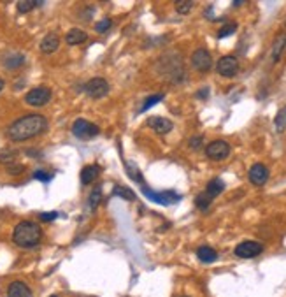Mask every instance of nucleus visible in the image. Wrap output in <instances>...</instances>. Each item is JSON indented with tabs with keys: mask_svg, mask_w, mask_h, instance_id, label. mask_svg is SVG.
<instances>
[{
	"mask_svg": "<svg viewBox=\"0 0 286 297\" xmlns=\"http://www.w3.org/2000/svg\"><path fill=\"white\" fill-rule=\"evenodd\" d=\"M114 195L121 197L125 201H133V199H135V193L127 187H114Z\"/></svg>",
	"mask_w": 286,
	"mask_h": 297,
	"instance_id": "a878e982",
	"label": "nucleus"
},
{
	"mask_svg": "<svg viewBox=\"0 0 286 297\" xmlns=\"http://www.w3.org/2000/svg\"><path fill=\"white\" fill-rule=\"evenodd\" d=\"M34 178L39 179V181H42V183H48V181H51L53 176L48 174V172H44V170H36V172H34Z\"/></svg>",
	"mask_w": 286,
	"mask_h": 297,
	"instance_id": "7c9ffc66",
	"label": "nucleus"
},
{
	"mask_svg": "<svg viewBox=\"0 0 286 297\" xmlns=\"http://www.w3.org/2000/svg\"><path fill=\"white\" fill-rule=\"evenodd\" d=\"M235 30H237V25H235V23H229V25H225L223 28L218 32V39H225V37L232 35Z\"/></svg>",
	"mask_w": 286,
	"mask_h": 297,
	"instance_id": "cd10ccee",
	"label": "nucleus"
},
{
	"mask_svg": "<svg viewBox=\"0 0 286 297\" xmlns=\"http://www.w3.org/2000/svg\"><path fill=\"white\" fill-rule=\"evenodd\" d=\"M98 132H100V128H98L97 125H93L88 120H83V118L76 120L74 125H72V134L81 141L93 139L95 136H98Z\"/></svg>",
	"mask_w": 286,
	"mask_h": 297,
	"instance_id": "7ed1b4c3",
	"label": "nucleus"
},
{
	"mask_svg": "<svg viewBox=\"0 0 286 297\" xmlns=\"http://www.w3.org/2000/svg\"><path fill=\"white\" fill-rule=\"evenodd\" d=\"M197 97H198V99H207V97H209V88H202V90H198Z\"/></svg>",
	"mask_w": 286,
	"mask_h": 297,
	"instance_id": "c9c22d12",
	"label": "nucleus"
},
{
	"mask_svg": "<svg viewBox=\"0 0 286 297\" xmlns=\"http://www.w3.org/2000/svg\"><path fill=\"white\" fill-rule=\"evenodd\" d=\"M7 297H34V296H32V290L27 283H23V281H13V283L7 287Z\"/></svg>",
	"mask_w": 286,
	"mask_h": 297,
	"instance_id": "ddd939ff",
	"label": "nucleus"
},
{
	"mask_svg": "<svg viewBox=\"0 0 286 297\" xmlns=\"http://www.w3.org/2000/svg\"><path fill=\"white\" fill-rule=\"evenodd\" d=\"M148 125L153 128L156 134H169L172 130V122L167 118H162V116H153V118L148 120Z\"/></svg>",
	"mask_w": 286,
	"mask_h": 297,
	"instance_id": "f8f14e48",
	"label": "nucleus"
},
{
	"mask_svg": "<svg viewBox=\"0 0 286 297\" xmlns=\"http://www.w3.org/2000/svg\"><path fill=\"white\" fill-rule=\"evenodd\" d=\"M191 65L198 70V72H207L211 70L212 67V57L207 49H197V51L191 55Z\"/></svg>",
	"mask_w": 286,
	"mask_h": 297,
	"instance_id": "9d476101",
	"label": "nucleus"
},
{
	"mask_svg": "<svg viewBox=\"0 0 286 297\" xmlns=\"http://www.w3.org/2000/svg\"><path fill=\"white\" fill-rule=\"evenodd\" d=\"M48 128V120L42 114H27L23 118L16 120L7 130V136L13 141H27L39 136Z\"/></svg>",
	"mask_w": 286,
	"mask_h": 297,
	"instance_id": "f257e3e1",
	"label": "nucleus"
},
{
	"mask_svg": "<svg viewBox=\"0 0 286 297\" xmlns=\"http://www.w3.org/2000/svg\"><path fill=\"white\" fill-rule=\"evenodd\" d=\"M248 176H249V181L255 185V187H262V185L267 183L270 172H268V169L264 164H255V166H251L249 174Z\"/></svg>",
	"mask_w": 286,
	"mask_h": 297,
	"instance_id": "9b49d317",
	"label": "nucleus"
},
{
	"mask_svg": "<svg viewBox=\"0 0 286 297\" xmlns=\"http://www.w3.org/2000/svg\"><path fill=\"white\" fill-rule=\"evenodd\" d=\"M88 39V34L81 28H72V30L67 32L65 35V41L67 44H71V46H77V44H83L84 41Z\"/></svg>",
	"mask_w": 286,
	"mask_h": 297,
	"instance_id": "2eb2a0df",
	"label": "nucleus"
},
{
	"mask_svg": "<svg viewBox=\"0 0 286 297\" xmlns=\"http://www.w3.org/2000/svg\"><path fill=\"white\" fill-rule=\"evenodd\" d=\"M183 297H188V296H183Z\"/></svg>",
	"mask_w": 286,
	"mask_h": 297,
	"instance_id": "58836bf2",
	"label": "nucleus"
},
{
	"mask_svg": "<svg viewBox=\"0 0 286 297\" xmlns=\"http://www.w3.org/2000/svg\"><path fill=\"white\" fill-rule=\"evenodd\" d=\"M25 101H27V104L36 106V107H40V106L48 104V102L51 101V90H49V88H46V86L34 88V90H30V92L27 93Z\"/></svg>",
	"mask_w": 286,
	"mask_h": 297,
	"instance_id": "6e6552de",
	"label": "nucleus"
},
{
	"mask_svg": "<svg viewBox=\"0 0 286 297\" xmlns=\"http://www.w3.org/2000/svg\"><path fill=\"white\" fill-rule=\"evenodd\" d=\"M197 257L200 262L211 264L218 258V254H216V250L211 248V246H200V248L197 250Z\"/></svg>",
	"mask_w": 286,
	"mask_h": 297,
	"instance_id": "a211bd4d",
	"label": "nucleus"
},
{
	"mask_svg": "<svg viewBox=\"0 0 286 297\" xmlns=\"http://www.w3.org/2000/svg\"><path fill=\"white\" fill-rule=\"evenodd\" d=\"M193 2H190V0H179L176 2V11L179 14H188L191 9H193Z\"/></svg>",
	"mask_w": 286,
	"mask_h": 297,
	"instance_id": "bb28decb",
	"label": "nucleus"
},
{
	"mask_svg": "<svg viewBox=\"0 0 286 297\" xmlns=\"http://www.w3.org/2000/svg\"><path fill=\"white\" fill-rule=\"evenodd\" d=\"M98 174H100V167H98V166L83 167V170H81V183H83V185L93 183V181L98 178Z\"/></svg>",
	"mask_w": 286,
	"mask_h": 297,
	"instance_id": "f3484780",
	"label": "nucleus"
},
{
	"mask_svg": "<svg viewBox=\"0 0 286 297\" xmlns=\"http://www.w3.org/2000/svg\"><path fill=\"white\" fill-rule=\"evenodd\" d=\"M206 155L211 160H223V158H227L230 155V145L227 143V141H212L211 145H207L206 148Z\"/></svg>",
	"mask_w": 286,
	"mask_h": 297,
	"instance_id": "1a4fd4ad",
	"label": "nucleus"
},
{
	"mask_svg": "<svg viewBox=\"0 0 286 297\" xmlns=\"http://www.w3.org/2000/svg\"><path fill=\"white\" fill-rule=\"evenodd\" d=\"M58 46H60V39H58L55 34H48L44 39H42V42H40V51L49 55V53L57 51Z\"/></svg>",
	"mask_w": 286,
	"mask_h": 297,
	"instance_id": "dca6fc26",
	"label": "nucleus"
},
{
	"mask_svg": "<svg viewBox=\"0 0 286 297\" xmlns=\"http://www.w3.org/2000/svg\"><path fill=\"white\" fill-rule=\"evenodd\" d=\"M40 239H42V229L36 222H21L13 231L14 245H18L19 248H32L39 245Z\"/></svg>",
	"mask_w": 286,
	"mask_h": 297,
	"instance_id": "f03ea898",
	"label": "nucleus"
},
{
	"mask_svg": "<svg viewBox=\"0 0 286 297\" xmlns=\"http://www.w3.org/2000/svg\"><path fill=\"white\" fill-rule=\"evenodd\" d=\"M223 190H225V183H223V179H220V178L211 179V181L207 183V187H206V193L211 197V199L218 197L221 192H223Z\"/></svg>",
	"mask_w": 286,
	"mask_h": 297,
	"instance_id": "6ab92c4d",
	"label": "nucleus"
},
{
	"mask_svg": "<svg viewBox=\"0 0 286 297\" xmlns=\"http://www.w3.org/2000/svg\"><path fill=\"white\" fill-rule=\"evenodd\" d=\"M211 201H212L211 197L204 192V193H200V195H197V199H195V206H197L200 211H207L209 210V206H211Z\"/></svg>",
	"mask_w": 286,
	"mask_h": 297,
	"instance_id": "412c9836",
	"label": "nucleus"
},
{
	"mask_svg": "<svg viewBox=\"0 0 286 297\" xmlns=\"http://www.w3.org/2000/svg\"><path fill=\"white\" fill-rule=\"evenodd\" d=\"M216 70H218V74L225 76V78H233L239 72V60L232 55L221 57L216 64Z\"/></svg>",
	"mask_w": 286,
	"mask_h": 297,
	"instance_id": "423d86ee",
	"label": "nucleus"
},
{
	"mask_svg": "<svg viewBox=\"0 0 286 297\" xmlns=\"http://www.w3.org/2000/svg\"><path fill=\"white\" fill-rule=\"evenodd\" d=\"M39 218L42 220V222H53V220L58 218V213H57V211H49V213H40Z\"/></svg>",
	"mask_w": 286,
	"mask_h": 297,
	"instance_id": "f704fd0d",
	"label": "nucleus"
},
{
	"mask_svg": "<svg viewBox=\"0 0 286 297\" xmlns=\"http://www.w3.org/2000/svg\"><path fill=\"white\" fill-rule=\"evenodd\" d=\"M286 46V35H281V37H277V41L274 42V48H272V60L277 62L279 57H281L283 49Z\"/></svg>",
	"mask_w": 286,
	"mask_h": 297,
	"instance_id": "aec40b11",
	"label": "nucleus"
},
{
	"mask_svg": "<svg viewBox=\"0 0 286 297\" xmlns=\"http://www.w3.org/2000/svg\"><path fill=\"white\" fill-rule=\"evenodd\" d=\"M262 252H264V245L258 243V241H242L233 250V254L241 258H253L262 254Z\"/></svg>",
	"mask_w": 286,
	"mask_h": 297,
	"instance_id": "39448f33",
	"label": "nucleus"
},
{
	"mask_svg": "<svg viewBox=\"0 0 286 297\" xmlns=\"http://www.w3.org/2000/svg\"><path fill=\"white\" fill-rule=\"evenodd\" d=\"M202 143H204V139H202V136H193L191 139H190V143H188V146L191 149H198L200 146H202Z\"/></svg>",
	"mask_w": 286,
	"mask_h": 297,
	"instance_id": "473e14b6",
	"label": "nucleus"
},
{
	"mask_svg": "<svg viewBox=\"0 0 286 297\" xmlns=\"http://www.w3.org/2000/svg\"><path fill=\"white\" fill-rule=\"evenodd\" d=\"M160 101H163V93H156V95H151L146 99V102L142 104V107L139 109V113H146V111L150 109V107H153L154 104H158Z\"/></svg>",
	"mask_w": 286,
	"mask_h": 297,
	"instance_id": "4be33fe9",
	"label": "nucleus"
},
{
	"mask_svg": "<svg viewBox=\"0 0 286 297\" xmlns=\"http://www.w3.org/2000/svg\"><path fill=\"white\" fill-rule=\"evenodd\" d=\"M7 170H9V174H19V172L25 170V167H23L21 164H14V162H11L9 166H7Z\"/></svg>",
	"mask_w": 286,
	"mask_h": 297,
	"instance_id": "72a5a7b5",
	"label": "nucleus"
},
{
	"mask_svg": "<svg viewBox=\"0 0 286 297\" xmlns=\"http://www.w3.org/2000/svg\"><path fill=\"white\" fill-rule=\"evenodd\" d=\"M44 2H34V0H23V2H18V11L19 13H30L32 9L40 7Z\"/></svg>",
	"mask_w": 286,
	"mask_h": 297,
	"instance_id": "5701e85b",
	"label": "nucleus"
},
{
	"mask_svg": "<svg viewBox=\"0 0 286 297\" xmlns=\"http://www.w3.org/2000/svg\"><path fill=\"white\" fill-rule=\"evenodd\" d=\"M100 199H102V188L97 187L95 190H93L92 193H90L88 197V206H90V210H95L98 204H100Z\"/></svg>",
	"mask_w": 286,
	"mask_h": 297,
	"instance_id": "b1692460",
	"label": "nucleus"
},
{
	"mask_svg": "<svg viewBox=\"0 0 286 297\" xmlns=\"http://www.w3.org/2000/svg\"><path fill=\"white\" fill-rule=\"evenodd\" d=\"M16 157V151H9V149H4L0 151V160L5 162V164H11V160Z\"/></svg>",
	"mask_w": 286,
	"mask_h": 297,
	"instance_id": "2f4dec72",
	"label": "nucleus"
},
{
	"mask_svg": "<svg viewBox=\"0 0 286 297\" xmlns=\"http://www.w3.org/2000/svg\"><path fill=\"white\" fill-rule=\"evenodd\" d=\"M127 172L130 174V178H132L133 181H137V183H142V174L139 172V169H137V167L132 166V164H127Z\"/></svg>",
	"mask_w": 286,
	"mask_h": 297,
	"instance_id": "c85d7f7f",
	"label": "nucleus"
},
{
	"mask_svg": "<svg viewBox=\"0 0 286 297\" xmlns=\"http://www.w3.org/2000/svg\"><path fill=\"white\" fill-rule=\"evenodd\" d=\"M274 125H276L277 132H283L286 128V106L283 107L279 113L276 114V120H274Z\"/></svg>",
	"mask_w": 286,
	"mask_h": 297,
	"instance_id": "393cba45",
	"label": "nucleus"
},
{
	"mask_svg": "<svg viewBox=\"0 0 286 297\" xmlns=\"http://www.w3.org/2000/svg\"><path fill=\"white\" fill-rule=\"evenodd\" d=\"M83 88L84 92H86V95L92 97V99H102V97H106L107 93H109V85H107V81L104 78L90 79Z\"/></svg>",
	"mask_w": 286,
	"mask_h": 297,
	"instance_id": "20e7f679",
	"label": "nucleus"
},
{
	"mask_svg": "<svg viewBox=\"0 0 286 297\" xmlns=\"http://www.w3.org/2000/svg\"><path fill=\"white\" fill-rule=\"evenodd\" d=\"M51 297H58V296H51Z\"/></svg>",
	"mask_w": 286,
	"mask_h": 297,
	"instance_id": "4c0bfd02",
	"label": "nucleus"
},
{
	"mask_svg": "<svg viewBox=\"0 0 286 297\" xmlns=\"http://www.w3.org/2000/svg\"><path fill=\"white\" fill-rule=\"evenodd\" d=\"M23 64H25V57H23L21 53L18 51H11L7 53L4 57V67L5 69H18V67H21Z\"/></svg>",
	"mask_w": 286,
	"mask_h": 297,
	"instance_id": "4468645a",
	"label": "nucleus"
},
{
	"mask_svg": "<svg viewBox=\"0 0 286 297\" xmlns=\"http://www.w3.org/2000/svg\"><path fill=\"white\" fill-rule=\"evenodd\" d=\"M113 26V21H111L109 18H106V20H102V21H98L97 25H95V30L98 32V34H104V32H107Z\"/></svg>",
	"mask_w": 286,
	"mask_h": 297,
	"instance_id": "c756f323",
	"label": "nucleus"
},
{
	"mask_svg": "<svg viewBox=\"0 0 286 297\" xmlns=\"http://www.w3.org/2000/svg\"><path fill=\"white\" fill-rule=\"evenodd\" d=\"M2 88H4V79H0V92H2Z\"/></svg>",
	"mask_w": 286,
	"mask_h": 297,
	"instance_id": "e433bc0d",
	"label": "nucleus"
},
{
	"mask_svg": "<svg viewBox=\"0 0 286 297\" xmlns=\"http://www.w3.org/2000/svg\"><path fill=\"white\" fill-rule=\"evenodd\" d=\"M142 193H144V197H148L150 201L158 202V204H163V206H171L172 202H177L181 199V197L172 192V190H169V192H154L151 188L144 187L142 188Z\"/></svg>",
	"mask_w": 286,
	"mask_h": 297,
	"instance_id": "0eeeda50",
	"label": "nucleus"
}]
</instances>
